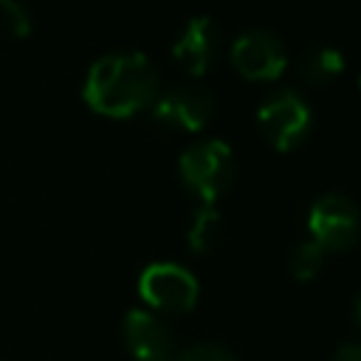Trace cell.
<instances>
[{
    "mask_svg": "<svg viewBox=\"0 0 361 361\" xmlns=\"http://www.w3.org/2000/svg\"><path fill=\"white\" fill-rule=\"evenodd\" d=\"M296 73L305 85H313V87H327L333 85L341 73H344V54L333 45H310L299 62H296Z\"/></svg>",
    "mask_w": 361,
    "mask_h": 361,
    "instance_id": "30bf717a",
    "label": "cell"
},
{
    "mask_svg": "<svg viewBox=\"0 0 361 361\" xmlns=\"http://www.w3.org/2000/svg\"><path fill=\"white\" fill-rule=\"evenodd\" d=\"M353 319H355V324L361 330V290L355 293V302H353Z\"/></svg>",
    "mask_w": 361,
    "mask_h": 361,
    "instance_id": "2e32d148",
    "label": "cell"
},
{
    "mask_svg": "<svg viewBox=\"0 0 361 361\" xmlns=\"http://www.w3.org/2000/svg\"><path fill=\"white\" fill-rule=\"evenodd\" d=\"M214 93L206 85L183 82L169 90H161L155 102L149 104V118L152 124L175 133H200L212 116H214Z\"/></svg>",
    "mask_w": 361,
    "mask_h": 361,
    "instance_id": "5b68a950",
    "label": "cell"
},
{
    "mask_svg": "<svg viewBox=\"0 0 361 361\" xmlns=\"http://www.w3.org/2000/svg\"><path fill=\"white\" fill-rule=\"evenodd\" d=\"M31 28H34V20L20 0H0V31L3 34L14 39H25Z\"/></svg>",
    "mask_w": 361,
    "mask_h": 361,
    "instance_id": "4fadbf2b",
    "label": "cell"
},
{
    "mask_svg": "<svg viewBox=\"0 0 361 361\" xmlns=\"http://www.w3.org/2000/svg\"><path fill=\"white\" fill-rule=\"evenodd\" d=\"M161 93V73L141 51H118L96 59L85 76V104L107 118H130L149 110Z\"/></svg>",
    "mask_w": 361,
    "mask_h": 361,
    "instance_id": "6da1fadb",
    "label": "cell"
},
{
    "mask_svg": "<svg viewBox=\"0 0 361 361\" xmlns=\"http://www.w3.org/2000/svg\"><path fill=\"white\" fill-rule=\"evenodd\" d=\"M324 257H327V251H324L322 245H316L313 240H302V243H296V245L288 251V262H285V265H288V274H290L293 279L310 282L313 276L322 274Z\"/></svg>",
    "mask_w": 361,
    "mask_h": 361,
    "instance_id": "7c38bea8",
    "label": "cell"
},
{
    "mask_svg": "<svg viewBox=\"0 0 361 361\" xmlns=\"http://www.w3.org/2000/svg\"><path fill=\"white\" fill-rule=\"evenodd\" d=\"M121 338L135 361H172L178 353L175 333L152 310H130L121 324Z\"/></svg>",
    "mask_w": 361,
    "mask_h": 361,
    "instance_id": "9c48e42d",
    "label": "cell"
},
{
    "mask_svg": "<svg viewBox=\"0 0 361 361\" xmlns=\"http://www.w3.org/2000/svg\"><path fill=\"white\" fill-rule=\"evenodd\" d=\"M223 240V217L212 203H200L189 223V248L195 254H209Z\"/></svg>",
    "mask_w": 361,
    "mask_h": 361,
    "instance_id": "8fae6325",
    "label": "cell"
},
{
    "mask_svg": "<svg viewBox=\"0 0 361 361\" xmlns=\"http://www.w3.org/2000/svg\"><path fill=\"white\" fill-rule=\"evenodd\" d=\"M228 59L248 82H276L288 68V48L274 31L248 28L231 42Z\"/></svg>",
    "mask_w": 361,
    "mask_h": 361,
    "instance_id": "52a82bcc",
    "label": "cell"
},
{
    "mask_svg": "<svg viewBox=\"0 0 361 361\" xmlns=\"http://www.w3.org/2000/svg\"><path fill=\"white\" fill-rule=\"evenodd\" d=\"M307 234L324 251H350L361 237V209L344 192L322 195L307 212Z\"/></svg>",
    "mask_w": 361,
    "mask_h": 361,
    "instance_id": "277c9868",
    "label": "cell"
},
{
    "mask_svg": "<svg viewBox=\"0 0 361 361\" xmlns=\"http://www.w3.org/2000/svg\"><path fill=\"white\" fill-rule=\"evenodd\" d=\"M333 361H361V341H347L336 350Z\"/></svg>",
    "mask_w": 361,
    "mask_h": 361,
    "instance_id": "9a60e30c",
    "label": "cell"
},
{
    "mask_svg": "<svg viewBox=\"0 0 361 361\" xmlns=\"http://www.w3.org/2000/svg\"><path fill=\"white\" fill-rule=\"evenodd\" d=\"M138 293L152 313H189L197 302V279L178 262H152L138 276Z\"/></svg>",
    "mask_w": 361,
    "mask_h": 361,
    "instance_id": "8992f818",
    "label": "cell"
},
{
    "mask_svg": "<svg viewBox=\"0 0 361 361\" xmlns=\"http://www.w3.org/2000/svg\"><path fill=\"white\" fill-rule=\"evenodd\" d=\"M257 130L279 152L302 147L313 130V110L302 93L282 87L268 93L257 107Z\"/></svg>",
    "mask_w": 361,
    "mask_h": 361,
    "instance_id": "3957f363",
    "label": "cell"
},
{
    "mask_svg": "<svg viewBox=\"0 0 361 361\" xmlns=\"http://www.w3.org/2000/svg\"><path fill=\"white\" fill-rule=\"evenodd\" d=\"M220 48H223L220 25L214 23V17L197 14V17H189L186 25L178 31V37L172 42V59L189 76H203L217 62Z\"/></svg>",
    "mask_w": 361,
    "mask_h": 361,
    "instance_id": "ba28073f",
    "label": "cell"
},
{
    "mask_svg": "<svg viewBox=\"0 0 361 361\" xmlns=\"http://www.w3.org/2000/svg\"><path fill=\"white\" fill-rule=\"evenodd\" d=\"M172 361H237L234 353L223 344H214V341H197V344H189L183 347L180 353H175Z\"/></svg>",
    "mask_w": 361,
    "mask_h": 361,
    "instance_id": "5bb4252c",
    "label": "cell"
},
{
    "mask_svg": "<svg viewBox=\"0 0 361 361\" xmlns=\"http://www.w3.org/2000/svg\"><path fill=\"white\" fill-rule=\"evenodd\" d=\"M178 172L183 186L200 203H217L237 178V158L231 147L220 138H203L189 144L178 158Z\"/></svg>",
    "mask_w": 361,
    "mask_h": 361,
    "instance_id": "7a4b0ae2",
    "label": "cell"
},
{
    "mask_svg": "<svg viewBox=\"0 0 361 361\" xmlns=\"http://www.w3.org/2000/svg\"><path fill=\"white\" fill-rule=\"evenodd\" d=\"M358 90H361V73H358Z\"/></svg>",
    "mask_w": 361,
    "mask_h": 361,
    "instance_id": "e0dca14e",
    "label": "cell"
}]
</instances>
